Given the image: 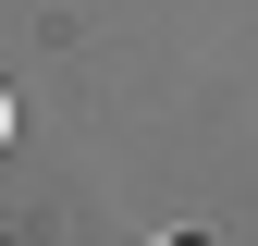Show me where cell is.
<instances>
[{
  "mask_svg": "<svg viewBox=\"0 0 258 246\" xmlns=\"http://www.w3.org/2000/svg\"><path fill=\"white\" fill-rule=\"evenodd\" d=\"M0 148H13V86H0Z\"/></svg>",
  "mask_w": 258,
  "mask_h": 246,
  "instance_id": "cell-1",
  "label": "cell"
}]
</instances>
